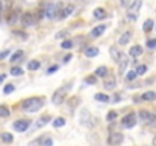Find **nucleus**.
Here are the masks:
<instances>
[{"label": "nucleus", "instance_id": "nucleus-1", "mask_svg": "<svg viewBox=\"0 0 156 146\" xmlns=\"http://www.w3.org/2000/svg\"><path fill=\"white\" fill-rule=\"evenodd\" d=\"M44 105V99L43 97H29L21 104L23 111H28V113H35L38 111Z\"/></svg>", "mask_w": 156, "mask_h": 146}, {"label": "nucleus", "instance_id": "nucleus-2", "mask_svg": "<svg viewBox=\"0 0 156 146\" xmlns=\"http://www.w3.org/2000/svg\"><path fill=\"white\" fill-rule=\"evenodd\" d=\"M141 5H142L141 0H133V2L130 3V6L127 8V18L130 20V22H135V20L138 18L139 9H141Z\"/></svg>", "mask_w": 156, "mask_h": 146}, {"label": "nucleus", "instance_id": "nucleus-3", "mask_svg": "<svg viewBox=\"0 0 156 146\" xmlns=\"http://www.w3.org/2000/svg\"><path fill=\"white\" fill-rule=\"evenodd\" d=\"M70 91V85H65V87H61L58 88L55 93H53V96H52V102L55 104V105H61L64 102V99L67 96V93Z\"/></svg>", "mask_w": 156, "mask_h": 146}, {"label": "nucleus", "instance_id": "nucleus-4", "mask_svg": "<svg viewBox=\"0 0 156 146\" xmlns=\"http://www.w3.org/2000/svg\"><path fill=\"white\" fill-rule=\"evenodd\" d=\"M139 119H141V122H146V123H156V114H152L150 111H147V110H141L139 111Z\"/></svg>", "mask_w": 156, "mask_h": 146}, {"label": "nucleus", "instance_id": "nucleus-5", "mask_svg": "<svg viewBox=\"0 0 156 146\" xmlns=\"http://www.w3.org/2000/svg\"><path fill=\"white\" fill-rule=\"evenodd\" d=\"M123 127L124 128H133L135 125H137V114L135 113H129L127 116H124L123 117Z\"/></svg>", "mask_w": 156, "mask_h": 146}, {"label": "nucleus", "instance_id": "nucleus-6", "mask_svg": "<svg viewBox=\"0 0 156 146\" xmlns=\"http://www.w3.org/2000/svg\"><path fill=\"white\" fill-rule=\"evenodd\" d=\"M123 138H124V136L121 134V132H112V134L108 137V145L109 146H117V145H120L121 142H123Z\"/></svg>", "mask_w": 156, "mask_h": 146}, {"label": "nucleus", "instance_id": "nucleus-7", "mask_svg": "<svg viewBox=\"0 0 156 146\" xmlns=\"http://www.w3.org/2000/svg\"><path fill=\"white\" fill-rule=\"evenodd\" d=\"M20 22H21L23 28H28V26H32L33 23H35V18H33V15L30 14V12H24V14L21 15V18H20Z\"/></svg>", "mask_w": 156, "mask_h": 146}, {"label": "nucleus", "instance_id": "nucleus-8", "mask_svg": "<svg viewBox=\"0 0 156 146\" xmlns=\"http://www.w3.org/2000/svg\"><path fill=\"white\" fill-rule=\"evenodd\" d=\"M29 125H30V120H17V122H14V129L15 131H18V132H23V131H26L29 128Z\"/></svg>", "mask_w": 156, "mask_h": 146}, {"label": "nucleus", "instance_id": "nucleus-9", "mask_svg": "<svg viewBox=\"0 0 156 146\" xmlns=\"http://www.w3.org/2000/svg\"><path fill=\"white\" fill-rule=\"evenodd\" d=\"M105 29H106L105 24H99V26H96V28L91 31V37H92V38H99V37H101V34L105 32Z\"/></svg>", "mask_w": 156, "mask_h": 146}, {"label": "nucleus", "instance_id": "nucleus-10", "mask_svg": "<svg viewBox=\"0 0 156 146\" xmlns=\"http://www.w3.org/2000/svg\"><path fill=\"white\" fill-rule=\"evenodd\" d=\"M130 38H132V32L130 31H126L123 35L120 37V40H118V43L121 44V46H124V44H127L129 41H130Z\"/></svg>", "mask_w": 156, "mask_h": 146}, {"label": "nucleus", "instance_id": "nucleus-11", "mask_svg": "<svg viewBox=\"0 0 156 146\" xmlns=\"http://www.w3.org/2000/svg\"><path fill=\"white\" fill-rule=\"evenodd\" d=\"M55 12H56V9H55V5H47L44 15H46L47 18H55V17H56Z\"/></svg>", "mask_w": 156, "mask_h": 146}, {"label": "nucleus", "instance_id": "nucleus-12", "mask_svg": "<svg viewBox=\"0 0 156 146\" xmlns=\"http://www.w3.org/2000/svg\"><path fill=\"white\" fill-rule=\"evenodd\" d=\"M73 11H74V6H73V5H68L67 8H64L62 11H61L59 18H67L68 15H71V14H73Z\"/></svg>", "mask_w": 156, "mask_h": 146}, {"label": "nucleus", "instance_id": "nucleus-13", "mask_svg": "<svg viewBox=\"0 0 156 146\" xmlns=\"http://www.w3.org/2000/svg\"><path fill=\"white\" fill-rule=\"evenodd\" d=\"M118 64H120V73H121V75H123V73L126 72V67H127V64H129V61H127L126 55H123V54H121V58H120Z\"/></svg>", "mask_w": 156, "mask_h": 146}, {"label": "nucleus", "instance_id": "nucleus-14", "mask_svg": "<svg viewBox=\"0 0 156 146\" xmlns=\"http://www.w3.org/2000/svg\"><path fill=\"white\" fill-rule=\"evenodd\" d=\"M156 99V93L155 91H146L144 95L141 96V101H147V102H152Z\"/></svg>", "mask_w": 156, "mask_h": 146}, {"label": "nucleus", "instance_id": "nucleus-15", "mask_svg": "<svg viewBox=\"0 0 156 146\" xmlns=\"http://www.w3.org/2000/svg\"><path fill=\"white\" fill-rule=\"evenodd\" d=\"M129 54H130V56L137 58V56L142 55V47H141V46H133V47L129 50Z\"/></svg>", "mask_w": 156, "mask_h": 146}, {"label": "nucleus", "instance_id": "nucleus-16", "mask_svg": "<svg viewBox=\"0 0 156 146\" xmlns=\"http://www.w3.org/2000/svg\"><path fill=\"white\" fill-rule=\"evenodd\" d=\"M84 54H85L88 58H92V56L99 55V49H97V47H86V49L84 50Z\"/></svg>", "mask_w": 156, "mask_h": 146}, {"label": "nucleus", "instance_id": "nucleus-17", "mask_svg": "<svg viewBox=\"0 0 156 146\" xmlns=\"http://www.w3.org/2000/svg\"><path fill=\"white\" fill-rule=\"evenodd\" d=\"M115 85H117V84H115V78H114V76L108 78L106 81H105V88H106V90H114Z\"/></svg>", "mask_w": 156, "mask_h": 146}, {"label": "nucleus", "instance_id": "nucleus-18", "mask_svg": "<svg viewBox=\"0 0 156 146\" xmlns=\"http://www.w3.org/2000/svg\"><path fill=\"white\" fill-rule=\"evenodd\" d=\"M23 56H24V52H23V50H17L15 54L11 55V63H18Z\"/></svg>", "mask_w": 156, "mask_h": 146}, {"label": "nucleus", "instance_id": "nucleus-19", "mask_svg": "<svg viewBox=\"0 0 156 146\" xmlns=\"http://www.w3.org/2000/svg\"><path fill=\"white\" fill-rule=\"evenodd\" d=\"M106 73H108V67H105V65H100V67H97V70H96L94 75H96L97 78H105Z\"/></svg>", "mask_w": 156, "mask_h": 146}, {"label": "nucleus", "instance_id": "nucleus-20", "mask_svg": "<svg viewBox=\"0 0 156 146\" xmlns=\"http://www.w3.org/2000/svg\"><path fill=\"white\" fill-rule=\"evenodd\" d=\"M111 56H112V59H114V61H120V58H121V52L117 49V47H111Z\"/></svg>", "mask_w": 156, "mask_h": 146}, {"label": "nucleus", "instance_id": "nucleus-21", "mask_svg": "<svg viewBox=\"0 0 156 146\" xmlns=\"http://www.w3.org/2000/svg\"><path fill=\"white\" fill-rule=\"evenodd\" d=\"M94 17L96 18H105V17H108V14L103 8H97V9H94Z\"/></svg>", "mask_w": 156, "mask_h": 146}, {"label": "nucleus", "instance_id": "nucleus-22", "mask_svg": "<svg viewBox=\"0 0 156 146\" xmlns=\"http://www.w3.org/2000/svg\"><path fill=\"white\" fill-rule=\"evenodd\" d=\"M39 67H41V63L37 61V59H32V61H29V64H28L29 70H38Z\"/></svg>", "mask_w": 156, "mask_h": 146}, {"label": "nucleus", "instance_id": "nucleus-23", "mask_svg": "<svg viewBox=\"0 0 156 146\" xmlns=\"http://www.w3.org/2000/svg\"><path fill=\"white\" fill-rule=\"evenodd\" d=\"M153 20H150V18H148V20H146V22H144V26H142V31H144V32H150L152 29H153Z\"/></svg>", "mask_w": 156, "mask_h": 146}, {"label": "nucleus", "instance_id": "nucleus-24", "mask_svg": "<svg viewBox=\"0 0 156 146\" xmlns=\"http://www.w3.org/2000/svg\"><path fill=\"white\" fill-rule=\"evenodd\" d=\"M65 125V119L64 117H56L55 120H53V127L55 128H61V127H64Z\"/></svg>", "mask_w": 156, "mask_h": 146}, {"label": "nucleus", "instance_id": "nucleus-25", "mask_svg": "<svg viewBox=\"0 0 156 146\" xmlns=\"http://www.w3.org/2000/svg\"><path fill=\"white\" fill-rule=\"evenodd\" d=\"M47 122H50V116H43V117L37 122V127H38V128H41V127H44V125H46Z\"/></svg>", "mask_w": 156, "mask_h": 146}, {"label": "nucleus", "instance_id": "nucleus-26", "mask_svg": "<svg viewBox=\"0 0 156 146\" xmlns=\"http://www.w3.org/2000/svg\"><path fill=\"white\" fill-rule=\"evenodd\" d=\"M12 140H14V136L9 134V132H3V134H2V142H5V143H11Z\"/></svg>", "mask_w": 156, "mask_h": 146}, {"label": "nucleus", "instance_id": "nucleus-27", "mask_svg": "<svg viewBox=\"0 0 156 146\" xmlns=\"http://www.w3.org/2000/svg\"><path fill=\"white\" fill-rule=\"evenodd\" d=\"M96 99H97V101H100V102H109V96L103 95V93H97Z\"/></svg>", "mask_w": 156, "mask_h": 146}, {"label": "nucleus", "instance_id": "nucleus-28", "mask_svg": "<svg viewBox=\"0 0 156 146\" xmlns=\"http://www.w3.org/2000/svg\"><path fill=\"white\" fill-rule=\"evenodd\" d=\"M9 116V110L6 105H0V117H8Z\"/></svg>", "mask_w": 156, "mask_h": 146}, {"label": "nucleus", "instance_id": "nucleus-29", "mask_svg": "<svg viewBox=\"0 0 156 146\" xmlns=\"http://www.w3.org/2000/svg\"><path fill=\"white\" fill-rule=\"evenodd\" d=\"M135 72H137V75H138V76H141V75H144V73L147 72V65H144V64H141V65H138V67H137V70H135Z\"/></svg>", "mask_w": 156, "mask_h": 146}, {"label": "nucleus", "instance_id": "nucleus-30", "mask_svg": "<svg viewBox=\"0 0 156 146\" xmlns=\"http://www.w3.org/2000/svg\"><path fill=\"white\" fill-rule=\"evenodd\" d=\"M11 75H12V76H20V75H23V69H20V67H12V69H11Z\"/></svg>", "mask_w": 156, "mask_h": 146}, {"label": "nucleus", "instance_id": "nucleus-31", "mask_svg": "<svg viewBox=\"0 0 156 146\" xmlns=\"http://www.w3.org/2000/svg\"><path fill=\"white\" fill-rule=\"evenodd\" d=\"M15 22H17V12L12 11L11 14H9V17H8V23H9V24H14Z\"/></svg>", "mask_w": 156, "mask_h": 146}, {"label": "nucleus", "instance_id": "nucleus-32", "mask_svg": "<svg viewBox=\"0 0 156 146\" xmlns=\"http://www.w3.org/2000/svg\"><path fill=\"white\" fill-rule=\"evenodd\" d=\"M147 49H156V38H152V40H147Z\"/></svg>", "mask_w": 156, "mask_h": 146}, {"label": "nucleus", "instance_id": "nucleus-33", "mask_svg": "<svg viewBox=\"0 0 156 146\" xmlns=\"http://www.w3.org/2000/svg\"><path fill=\"white\" fill-rule=\"evenodd\" d=\"M137 72L135 70H132V72H127V75H126V79L127 81H133V79H137Z\"/></svg>", "mask_w": 156, "mask_h": 146}, {"label": "nucleus", "instance_id": "nucleus-34", "mask_svg": "<svg viewBox=\"0 0 156 146\" xmlns=\"http://www.w3.org/2000/svg\"><path fill=\"white\" fill-rule=\"evenodd\" d=\"M115 119H117V113H115V111H109V113H108V116H106V120L108 122H112V120H115Z\"/></svg>", "mask_w": 156, "mask_h": 146}, {"label": "nucleus", "instance_id": "nucleus-35", "mask_svg": "<svg viewBox=\"0 0 156 146\" xmlns=\"http://www.w3.org/2000/svg\"><path fill=\"white\" fill-rule=\"evenodd\" d=\"M43 140H44V137L35 138V140H33V142H30V143H29V146H39V145L43 146Z\"/></svg>", "mask_w": 156, "mask_h": 146}, {"label": "nucleus", "instance_id": "nucleus-36", "mask_svg": "<svg viewBox=\"0 0 156 146\" xmlns=\"http://www.w3.org/2000/svg\"><path fill=\"white\" fill-rule=\"evenodd\" d=\"M85 82H86V84H91V85H94V84L97 82V76H96V75H92V76H88V78L85 79Z\"/></svg>", "mask_w": 156, "mask_h": 146}, {"label": "nucleus", "instance_id": "nucleus-37", "mask_svg": "<svg viewBox=\"0 0 156 146\" xmlns=\"http://www.w3.org/2000/svg\"><path fill=\"white\" fill-rule=\"evenodd\" d=\"M14 85H12V84H8V85H6V87L3 88V93H5V95H9V93H12V91H14Z\"/></svg>", "mask_w": 156, "mask_h": 146}, {"label": "nucleus", "instance_id": "nucleus-38", "mask_svg": "<svg viewBox=\"0 0 156 146\" xmlns=\"http://www.w3.org/2000/svg\"><path fill=\"white\" fill-rule=\"evenodd\" d=\"M73 47V41L67 40V41H62V49H71Z\"/></svg>", "mask_w": 156, "mask_h": 146}, {"label": "nucleus", "instance_id": "nucleus-39", "mask_svg": "<svg viewBox=\"0 0 156 146\" xmlns=\"http://www.w3.org/2000/svg\"><path fill=\"white\" fill-rule=\"evenodd\" d=\"M59 67H58V65H52V67H49V69H47V75H52V73L53 72H56Z\"/></svg>", "mask_w": 156, "mask_h": 146}, {"label": "nucleus", "instance_id": "nucleus-40", "mask_svg": "<svg viewBox=\"0 0 156 146\" xmlns=\"http://www.w3.org/2000/svg\"><path fill=\"white\" fill-rule=\"evenodd\" d=\"M52 145H53V140H52V138H46L44 143H43V146H52Z\"/></svg>", "mask_w": 156, "mask_h": 146}, {"label": "nucleus", "instance_id": "nucleus-41", "mask_svg": "<svg viewBox=\"0 0 156 146\" xmlns=\"http://www.w3.org/2000/svg\"><path fill=\"white\" fill-rule=\"evenodd\" d=\"M67 34H68V32H67V31H62V32H58V34H56V38H64Z\"/></svg>", "mask_w": 156, "mask_h": 146}, {"label": "nucleus", "instance_id": "nucleus-42", "mask_svg": "<svg viewBox=\"0 0 156 146\" xmlns=\"http://www.w3.org/2000/svg\"><path fill=\"white\" fill-rule=\"evenodd\" d=\"M9 55V50H3V52H0V59H3Z\"/></svg>", "mask_w": 156, "mask_h": 146}, {"label": "nucleus", "instance_id": "nucleus-43", "mask_svg": "<svg viewBox=\"0 0 156 146\" xmlns=\"http://www.w3.org/2000/svg\"><path fill=\"white\" fill-rule=\"evenodd\" d=\"M120 3L123 5V6H127L129 3H130V0H120Z\"/></svg>", "mask_w": 156, "mask_h": 146}, {"label": "nucleus", "instance_id": "nucleus-44", "mask_svg": "<svg viewBox=\"0 0 156 146\" xmlns=\"http://www.w3.org/2000/svg\"><path fill=\"white\" fill-rule=\"evenodd\" d=\"M70 59H71V55H67V56L64 58V63H68V61H70Z\"/></svg>", "mask_w": 156, "mask_h": 146}, {"label": "nucleus", "instance_id": "nucleus-45", "mask_svg": "<svg viewBox=\"0 0 156 146\" xmlns=\"http://www.w3.org/2000/svg\"><path fill=\"white\" fill-rule=\"evenodd\" d=\"M5 79H6V75H0V84H2Z\"/></svg>", "mask_w": 156, "mask_h": 146}, {"label": "nucleus", "instance_id": "nucleus-46", "mask_svg": "<svg viewBox=\"0 0 156 146\" xmlns=\"http://www.w3.org/2000/svg\"><path fill=\"white\" fill-rule=\"evenodd\" d=\"M3 9V3H2V0H0V11Z\"/></svg>", "mask_w": 156, "mask_h": 146}]
</instances>
